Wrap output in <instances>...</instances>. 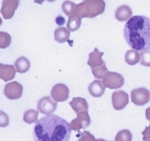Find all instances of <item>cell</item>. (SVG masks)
<instances>
[{
    "instance_id": "13",
    "label": "cell",
    "mask_w": 150,
    "mask_h": 141,
    "mask_svg": "<svg viewBox=\"0 0 150 141\" xmlns=\"http://www.w3.org/2000/svg\"><path fill=\"white\" fill-rule=\"evenodd\" d=\"M16 71L14 66L0 63V78L4 82H9L13 79L16 75Z\"/></svg>"
},
{
    "instance_id": "4",
    "label": "cell",
    "mask_w": 150,
    "mask_h": 141,
    "mask_svg": "<svg viewBox=\"0 0 150 141\" xmlns=\"http://www.w3.org/2000/svg\"><path fill=\"white\" fill-rule=\"evenodd\" d=\"M103 83L106 88L116 89L121 88L124 85V78L123 75L117 72L107 71L103 77Z\"/></svg>"
},
{
    "instance_id": "2",
    "label": "cell",
    "mask_w": 150,
    "mask_h": 141,
    "mask_svg": "<svg viewBox=\"0 0 150 141\" xmlns=\"http://www.w3.org/2000/svg\"><path fill=\"white\" fill-rule=\"evenodd\" d=\"M124 37L129 46L137 51L150 49V18L144 15L131 16L124 24Z\"/></svg>"
},
{
    "instance_id": "3",
    "label": "cell",
    "mask_w": 150,
    "mask_h": 141,
    "mask_svg": "<svg viewBox=\"0 0 150 141\" xmlns=\"http://www.w3.org/2000/svg\"><path fill=\"white\" fill-rule=\"evenodd\" d=\"M105 2L103 0H85L76 5L74 14L80 18H94L105 11Z\"/></svg>"
},
{
    "instance_id": "6",
    "label": "cell",
    "mask_w": 150,
    "mask_h": 141,
    "mask_svg": "<svg viewBox=\"0 0 150 141\" xmlns=\"http://www.w3.org/2000/svg\"><path fill=\"white\" fill-rule=\"evenodd\" d=\"M23 85L17 82H11L5 85L4 94L7 98L12 100H19L23 94Z\"/></svg>"
},
{
    "instance_id": "30",
    "label": "cell",
    "mask_w": 150,
    "mask_h": 141,
    "mask_svg": "<svg viewBox=\"0 0 150 141\" xmlns=\"http://www.w3.org/2000/svg\"><path fill=\"white\" fill-rule=\"evenodd\" d=\"M65 19L64 17L62 16H58L56 18V23L58 24V25L61 26V25H63L64 24H65Z\"/></svg>"
},
{
    "instance_id": "22",
    "label": "cell",
    "mask_w": 150,
    "mask_h": 141,
    "mask_svg": "<svg viewBox=\"0 0 150 141\" xmlns=\"http://www.w3.org/2000/svg\"><path fill=\"white\" fill-rule=\"evenodd\" d=\"M12 38L9 33L0 31V49H6L11 45Z\"/></svg>"
},
{
    "instance_id": "16",
    "label": "cell",
    "mask_w": 150,
    "mask_h": 141,
    "mask_svg": "<svg viewBox=\"0 0 150 141\" xmlns=\"http://www.w3.org/2000/svg\"><path fill=\"white\" fill-rule=\"evenodd\" d=\"M70 105L76 113L88 110V103L84 98L82 97H74L70 102Z\"/></svg>"
},
{
    "instance_id": "17",
    "label": "cell",
    "mask_w": 150,
    "mask_h": 141,
    "mask_svg": "<svg viewBox=\"0 0 150 141\" xmlns=\"http://www.w3.org/2000/svg\"><path fill=\"white\" fill-rule=\"evenodd\" d=\"M14 67L16 68V72L20 74H24L28 72L30 68V62L25 56L19 57L14 63Z\"/></svg>"
},
{
    "instance_id": "28",
    "label": "cell",
    "mask_w": 150,
    "mask_h": 141,
    "mask_svg": "<svg viewBox=\"0 0 150 141\" xmlns=\"http://www.w3.org/2000/svg\"><path fill=\"white\" fill-rule=\"evenodd\" d=\"M9 124V118L7 114L3 111L0 110V127L5 128L7 127Z\"/></svg>"
},
{
    "instance_id": "32",
    "label": "cell",
    "mask_w": 150,
    "mask_h": 141,
    "mask_svg": "<svg viewBox=\"0 0 150 141\" xmlns=\"http://www.w3.org/2000/svg\"><path fill=\"white\" fill-rule=\"evenodd\" d=\"M96 141H107V140H103V139H98V140H96Z\"/></svg>"
},
{
    "instance_id": "7",
    "label": "cell",
    "mask_w": 150,
    "mask_h": 141,
    "mask_svg": "<svg viewBox=\"0 0 150 141\" xmlns=\"http://www.w3.org/2000/svg\"><path fill=\"white\" fill-rule=\"evenodd\" d=\"M76 114H77V118L72 120L70 123L71 129L79 132L80 129H84L88 128L91 123L90 116L88 111H81V112L76 113Z\"/></svg>"
},
{
    "instance_id": "15",
    "label": "cell",
    "mask_w": 150,
    "mask_h": 141,
    "mask_svg": "<svg viewBox=\"0 0 150 141\" xmlns=\"http://www.w3.org/2000/svg\"><path fill=\"white\" fill-rule=\"evenodd\" d=\"M132 16V10L131 7L127 5H122L117 7L115 11V17L118 21H128Z\"/></svg>"
},
{
    "instance_id": "10",
    "label": "cell",
    "mask_w": 150,
    "mask_h": 141,
    "mask_svg": "<svg viewBox=\"0 0 150 141\" xmlns=\"http://www.w3.org/2000/svg\"><path fill=\"white\" fill-rule=\"evenodd\" d=\"M129 103V96L126 92L118 90L112 94V104L115 110H123Z\"/></svg>"
},
{
    "instance_id": "23",
    "label": "cell",
    "mask_w": 150,
    "mask_h": 141,
    "mask_svg": "<svg viewBox=\"0 0 150 141\" xmlns=\"http://www.w3.org/2000/svg\"><path fill=\"white\" fill-rule=\"evenodd\" d=\"M115 140L116 141H132V134L128 129H123L117 132Z\"/></svg>"
},
{
    "instance_id": "9",
    "label": "cell",
    "mask_w": 150,
    "mask_h": 141,
    "mask_svg": "<svg viewBox=\"0 0 150 141\" xmlns=\"http://www.w3.org/2000/svg\"><path fill=\"white\" fill-rule=\"evenodd\" d=\"M70 89L63 83H58L52 87L51 90V96L56 102H63L69 98Z\"/></svg>"
},
{
    "instance_id": "34",
    "label": "cell",
    "mask_w": 150,
    "mask_h": 141,
    "mask_svg": "<svg viewBox=\"0 0 150 141\" xmlns=\"http://www.w3.org/2000/svg\"><path fill=\"white\" fill-rule=\"evenodd\" d=\"M47 1H48V2H55V1H56V0H47Z\"/></svg>"
},
{
    "instance_id": "5",
    "label": "cell",
    "mask_w": 150,
    "mask_h": 141,
    "mask_svg": "<svg viewBox=\"0 0 150 141\" xmlns=\"http://www.w3.org/2000/svg\"><path fill=\"white\" fill-rule=\"evenodd\" d=\"M132 103L137 106H144L150 100V91L145 87L134 89L131 92Z\"/></svg>"
},
{
    "instance_id": "26",
    "label": "cell",
    "mask_w": 150,
    "mask_h": 141,
    "mask_svg": "<svg viewBox=\"0 0 150 141\" xmlns=\"http://www.w3.org/2000/svg\"><path fill=\"white\" fill-rule=\"evenodd\" d=\"M91 70H92V74H93L94 77L96 78H102L105 73L108 71V69L105 63V64H103L100 67L91 69Z\"/></svg>"
},
{
    "instance_id": "35",
    "label": "cell",
    "mask_w": 150,
    "mask_h": 141,
    "mask_svg": "<svg viewBox=\"0 0 150 141\" xmlns=\"http://www.w3.org/2000/svg\"><path fill=\"white\" fill-rule=\"evenodd\" d=\"M83 1H85V0H83Z\"/></svg>"
},
{
    "instance_id": "27",
    "label": "cell",
    "mask_w": 150,
    "mask_h": 141,
    "mask_svg": "<svg viewBox=\"0 0 150 141\" xmlns=\"http://www.w3.org/2000/svg\"><path fill=\"white\" fill-rule=\"evenodd\" d=\"M145 116L149 121L150 122V108H147L145 110ZM143 140L144 141H150V124L148 127H146L145 130L142 132Z\"/></svg>"
},
{
    "instance_id": "29",
    "label": "cell",
    "mask_w": 150,
    "mask_h": 141,
    "mask_svg": "<svg viewBox=\"0 0 150 141\" xmlns=\"http://www.w3.org/2000/svg\"><path fill=\"white\" fill-rule=\"evenodd\" d=\"M78 141H96V140L95 136L91 135L89 132L84 131L81 134Z\"/></svg>"
},
{
    "instance_id": "8",
    "label": "cell",
    "mask_w": 150,
    "mask_h": 141,
    "mask_svg": "<svg viewBox=\"0 0 150 141\" xmlns=\"http://www.w3.org/2000/svg\"><path fill=\"white\" fill-rule=\"evenodd\" d=\"M38 110L43 115H51L57 108V102L49 96H44L38 103Z\"/></svg>"
},
{
    "instance_id": "20",
    "label": "cell",
    "mask_w": 150,
    "mask_h": 141,
    "mask_svg": "<svg viewBox=\"0 0 150 141\" xmlns=\"http://www.w3.org/2000/svg\"><path fill=\"white\" fill-rule=\"evenodd\" d=\"M81 18H80L74 14H73L69 16L67 27L70 31H75L81 27Z\"/></svg>"
},
{
    "instance_id": "31",
    "label": "cell",
    "mask_w": 150,
    "mask_h": 141,
    "mask_svg": "<svg viewBox=\"0 0 150 141\" xmlns=\"http://www.w3.org/2000/svg\"><path fill=\"white\" fill-rule=\"evenodd\" d=\"M45 1V0H34V2H35V3H37V4L39 5H42Z\"/></svg>"
},
{
    "instance_id": "14",
    "label": "cell",
    "mask_w": 150,
    "mask_h": 141,
    "mask_svg": "<svg viewBox=\"0 0 150 141\" xmlns=\"http://www.w3.org/2000/svg\"><path fill=\"white\" fill-rule=\"evenodd\" d=\"M106 87L104 85L102 81L95 80L89 85L88 92L93 97H101L105 91Z\"/></svg>"
},
{
    "instance_id": "21",
    "label": "cell",
    "mask_w": 150,
    "mask_h": 141,
    "mask_svg": "<svg viewBox=\"0 0 150 141\" xmlns=\"http://www.w3.org/2000/svg\"><path fill=\"white\" fill-rule=\"evenodd\" d=\"M38 118V111L34 109H30L24 112L23 120V122L28 124H33L37 122Z\"/></svg>"
},
{
    "instance_id": "18",
    "label": "cell",
    "mask_w": 150,
    "mask_h": 141,
    "mask_svg": "<svg viewBox=\"0 0 150 141\" xmlns=\"http://www.w3.org/2000/svg\"><path fill=\"white\" fill-rule=\"evenodd\" d=\"M70 36V31L64 27H59L54 31V38L59 43L67 42Z\"/></svg>"
},
{
    "instance_id": "11",
    "label": "cell",
    "mask_w": 150,
    "mask_h": 141,
    "mask_svg": "<svg viewBox=\"0 0 150 141\" xmlns=\"http://www.w3.org/2000/svg\"><path fill=\"white\" fill-rule=\"evenodd\" d=\"M20 5V0H2L1 14L3 18L9 20L14 16L15 11Z\"/></svg>"
},
{
    "instance_id": "1",
    "label": "cell",
    "mask_w": 150,
    "mask_h": 141,
    "mask_svg": "<svg viewBox=\"0 0 150 141\" xmlns=\"http://www.w3.org/2000/svg\"><path fill=\"white\" fill-rule=\"evenodd\" d=\"M70 135V123L52 114L38 120L33 132L35 141H69Z\"/></svg>"
},
{
    "instance_id": "12",
    "label": "cell",
    "mask_w": 150,
    "mask_h": 141,
    "mask_svg": "<svg viewBox=\"0 0 150 141\" xmlns=\"http://www.w3.org/2000/svg\"><path fill=\"white\" fill-rule=\"evenodd\" d=\"M103 55H104V53L100 52L97 48H95L94 51L91 53H89L88 64L91 67V69L98 68V67H100V66L105 64V61L103 60Z\"/></svg>"
},
{
    "instance_id": "19",
    "label": "cell",
    "mask_w": 150,
    "mask_h": 141,
    "mask_svg": "<svg viewBox=\"0 0 150 141\" xmlns=\"http://www.w3.org/2000/svg\"><path fill=\"white\" fill-rule=\"evenodd\" d=\"M125 62L129 65H135L140 62V54L135 49H130L125 53Z\"/></svg>"
},
{
    "instance_id": "25",
    "label": "cell",
    "mask_w": 150,
    "mask_h": 141,
    "mask_svg": "<svg viewBox=\"0 0 150 141\" xmlns=\"http://www.w3.org/2000/svg\"><path fill=\"white\" fill-rule=\"evenodd\" d=\"M139 63L141 65L150 67V50L146 49V50H143L141 52Z\"/></svg>"
},
{
    "instance_id": "33",
    "label": "cell",
    "mask_w": 150,
    "mask_h": 141,
    "mask_svg": "<svg viewBox=\"0 0 150 141\" xmlns=\"http://www.w3.org/2000/svg\"><path fill=\"white\" fill-rule=\"evenodd\" d=\"M2 18L0 17V26L2 25Z\"/></svg>"
},
{
    "instance_id": "24",
    "label": "cell",
    "mask_w": 150,
    "mask_h": 141,
    "mask_svg": "<svg viewBox=\"0 0 150 141\" xmlns=\"http://www.w3.org/2000/svg\"><path fill=\"white\" fill-rule=\"evenodd\" d=\"M75 6H76V4H75L74 2L69 1V0H67L65 2H63V4H62V9H63V13L67 16H70V15H72L74 14Z\"/></svg>"
}]
</instances>
